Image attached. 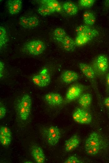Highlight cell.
<instances>
[{
	"instance_id": "1",
	"label": "cell",
	"mask_w": 109,
	"mask_h": 163,
	"mask_svg": "<svg viewBox=\"0 0 109 163\" xmlns=\"http://www.w3.org/2000/svg\"><path fill=\"white\" fill-rule=\"evenodd\" d=\"M101 145L100 135L97 132H93L90 134L86 140L85 144V151L90 155H96L100 152Z\"/></svg>"
},
{
	"instance_id": "2",
	"label": "cell",
	"mask_w": 109,
	"mask_h": 163,
	"mask_svg": "<svg viewBox=\"0 0 109 163\" xmlns=\"http://www.w3.org/2000/svg\"><path fill=\"white\" fill-rule=\"evenodd\" d=\"M32 102L31 97L28 94L23 95L17 106L18 114L20 118L25 121L28 118L31 109Z\"/></svg>"
},
{
	"instance_id": "3",
	"label": "cell",
	"mask_w": 109,
	"mask_h": 163,
	"mask_svg": "<svg viewBox=\"0 0 109 163\" xmlns=\"http://www.w3.org/2000/svg\"><path fill=\"white\" fill-rule=\"evenodd\" d=\"M109 63L107 56L103 54L99 55L96 57L93 62L92 67L96 76L101 77L107 73Z\"/></svg>"
},
{
	"instance_id": "4",
	"label": "cell",
	"mask_w": 109,
	"mask_h": 163,
	"mask_svg": "<svg viewBox=\"0 0 109 163\" xmlns=\"http://www.w3.org/2000/svg\"><path fill=\"white\" fill-rule=\"evenodd\" d=\"M45 43L39 40L30 41L24 46L25 51L33 55H38L41 54L45 50Z\"/></svg>"
},
{
	"instance_id": "5",
	"label": "cell",
	"mask_w": 109,
	"mask_h": 163,
	"mask_svg": "<svg viewBox=\"0 0 109 163\" xmlns=\"http://www.w3.org/2000/svg\"><path fill=\"white\" fill-rule=\"evenodd\" d=\"M72 118L76 122L82 124H88L92 120L91 114L83 108H78L74 112Z\"/></svg>"
},
{
	"instance_id": "6",
	"label": "cell",
	"mask_w": 109,
	"mask_h": 163,
	"mask_svg": "<svg viewBox=\"0 0 109 163\" xmlns=\"http://www.w3.org/2000/svg\"><path fill=\"white\" fill-rule=\"evenodd\" d=\"M46 135L48 144L51 146H54L59 142L61 136V133L58 128L52 126L47 130Z\"/></svg>"
},
{
	"instance_id": "7",
	"label": "cell",
	"mask_w": 109,
	"mask_h": 163,
	"mask_svg": "<svg viewBox=\"0 0 109 163\" xmlns=\"http://www.w3.org/2000/svg\"><path fill=\"white\" fill-rule=\"evenodd\" d=\"M84 86L80 84H75L71 86L68 89L66 94L67 100H73L78 97L83 91Z\"/></svg>"
},
{
	"instance_id": "8",
	"label": "cell",
	"mask_w": 109,
	"mask_h": 163,
	"mask_svg": "<svg viewBox=\"0 0 109 163\" xmlns=\"http://www.w3.org/2000/svg\"><path fill=\"white\" fill-rule=\"evenodd\" d=\"M79 67L86 77L93 84H95L96 76L92 66L81 62L79 64Z\"/></svg>"
},
{
	"instance_id": "9",
	"label": "cell",
	"mask_w": 109,
	"mask_h": 163,
	"mask_svg": "<svg viewBox=\"0 0 109 163\" xmlns=\"http://www.w3.org/2000/svg\"><path fill=\"white\" fill-rule=\"evenodd\" d=\"M12 134L10 129L5 126H2L0 128V143L2 145L7 146L11 142Z\"/></svg>"
},
{
	"instance_id": "10",
	"label": "cell",
	"mask_w": 109,
	"mask_h": 163,
	"mask_svg": "<svg viewBox=\"0 0 109 163\" xmlns=\"http://www.w3.org/2000/svg\"><path fill=\"white\" fill-rule=\"evenodd\" d=\"M31 154L37 163L44 162L45 157L44 151L42 148L38 145L33 146L31 149Z\"/></svg>"
},
{
	"instance_id": "11",
	"label": "cell",
	"mask_w": 109,
	"mask_h": 163,
	"mask_svg": "<svg viewBox=\"0 0 109 163\" xmlns=\"http://www.w3.org/2000/svg\"><path fill=\"white\" fill-rule=\"evenodd\" d=\"M79 76L76 72L71 70H65L63 71L60 75V79L64 83H71L76 81Z\"/></svg>"
},
{
	"instance_id": "12",
	"label": "cell",
	"mask_w": 109,
	"mask_h": 163,
	"mask_svg": "<svg viewBox=\"0 0 109 163\" xmlns=\"http://www.w3.org/2000/svg\"><path fill=\"white\" fill-rule=\"evenodd\" d=\"M80 139L77 135L72 136L66 140L65 144V149L67 152L70 151L75 149L78 146Z\"/></svg>"
},
{
	"instance_id": "13",
	"label": "cell",
	"mask_w": 109,
	"mask_h": 163,
	"mask_svg": "<svg viewBox=\"0 0 109 163\" xmlns=\"http://www.w3.org/2000/svg\"><path fill=\"white\" fill-rule=\"evenodd\" d=\"M7 4L9 12L12 15L18 13L22 8V2L20 0H9Z\"/></svg>"
},
{
	"instance_id": "14",
	"label": "cell",
	"mask_w": 109,
	"mask_h": 163,
	"mask_svg": "<svg viewBox=\"0 0 109 163\" xmlns=\"http://www.w3.org/2000/svg\"><path fill=\"white\" fill-rule=\"evenodd\" d=\"M92 100V97L90 94L85 93L80 97L78 100V103L82 108L86 109L90 106Z\"/></svg>"
},
{
	"instance_id": "15",
	"label": "cell",
	"mask_w": 109,
	"mask_h": 163,
	"mask_svg": "<svg viewBox=\"0 0 109 163\" xmlns=\"http://www.w3.org/2000/svg\"><path fill=\"white\" fill-rule=\"evenodd\" d=\"M62 7L65 13L69 15H75L78 11L77 6L71 2H67L64 3Z\"/></svg>"
},
{
	"instance_id": "16",
	"label": "cell",
	"mask_w": 109,
	"mask_h": 163,
	"mask_svg": "<svg viewBox=\"0 0 109 163\" xmlns=\"http://www.w3.org/2000/svg\"><path fill=\"white\" fill-rule=\"evenodd\" d=\"M84 23L88 25L94 24L96 22V18L94 14L90 11L85 12L83 15Z\"/></svg>"
},
{
	"instance_id": "17",
	"label": "cell",
	"mask_w": 109,
	"mask_h": 163,
	"mask_svg": "<svg viewBox=\"0 0 109 163\" xmlns=\"http://www.w3.org/2000/svg\"><path fill=\"white\" fill-rule=\"evenodd\" d=\"M38 11L39 14L42 16L48 15L55 12L50 6L44 4L39 7Z\"/></svg>"
},
{
	"instance_id": "18",
	"label": "cell",
	"mask_w": 109,
	"mask_h": 163,
	"mask_svg": "<svg viewBox=\"0 0 109 163\" xmlns=\"http://www.w3.org/2000/svg\"><path fill=\"white\" fill-rule=\"evenodd\" d=\"M43 4H46L51 6L55 11L58 12L62 10V6L60 4L55 0H43L42 1Z\"/></svg>"
},
{
	"instance_id": "19",
	"label": "cell",
	"mask_w": 109,
	"mask_h": 163,
	"mask_svg": "<svg viewBox=\"0 0 109 163\" xmlns=\"http://www.w3.org/2000/svg\"><path fill=\"white\" fill-rule=\"evenodd\" d=\"M44 87L48 86L51 80L50 76L49 73L46 70H44L39 74Z\"/></svg>"
},
{
	"instance_id": "20",
	"label": "cell",
	"mask_w": 109,
	"mask_h": 163,
	"mask_svg": "<svg viewBox=\"0 0 109 163\" xmlns=\"http://www.w3.org/2000/svg\"><path fill=\"white\" fill-rule=\"evenodd\" d=\"M91 39L87 37L81 35H77L75 41L76 46L83 45Z\"/></svg>"
},
{
	"instance_id": "21",
	"label": "cell",
	"mask_w": 109,
	"mask_h": 163,
	"mask_svg": "<svg viewBox=\"0 0 109 163\" xmlns=\"http://www.w3.org/2000/svg\"><path fill=\"white\" fill-rule=\"evenodd\" d=\"M53 34L56 39L60 42L67 35L65 30L60 28L55 29L54 31Z\"/></svg>"
},
{
	"instance_id": "22",
	"label": "cell",
	"mask_w": 109,
	"mask_h": 163,
	"mask_svg": "<svg viewBox=\"0 0 109 163\" xmlns=\"http://www.w3.org/2000/svg\"><path fill=\"white\" fill-rule=\"evenodd\" d=\"M8 38L5 28L3 26L0 27V47H2L7 42Z\"/></svg>"
},
{
	"instance_id": "23",
	"label": "cell",
	"mask_w": 109,
	"mask_h": 163,
	"mask_svg": "<svg viewBox=\"0 0 109 163\" xmlns=\"http://www.w3.org/2000/svg\"><path fill=\"white\" fill-rule=\"evenodd\" d=\"M98 31L96 29L91 28L88 30L84 33L77 35H81L86 36L92 39L98 34Z\"/></svg>"
},
{
	"instance_id": "24",
	"label": "cell",
	"mask_w": 109,
	"mask_h": 163,
	"mask_svg": "<svg viewBox=\"0 0 109 163\" xmlns=\"http://www.w3.org/2000/svg\"><path fill=\"white\" fill-rule=\"evenodd\" d=\"M63 102V98L60 94L56 93H53V106L60 105Z\"/></svg>"
},
{
	"instance_id": "25",
	"label": "cell",
	"mask_w": 109,
	"mask_h": 163,
	"mask_svg": "<svg viewBox=\"0 0 109 163\" xmlns=\"http://www.w3.org/2000/svg\"><path fill=\"white\" fill-rule=\"evenodd\" d=\"M39 20L36 16L29 17L28 29H33L37 27L39 24Z\"/></svg>"
},
{
	"instance_id": "26",
	"label": "cell",
	"mask_w": 109,
	"mask_h": 163,
	"mask_svg": "<svg viewBox=\"0 0 109 163\" xmlns=\"http://www.w3.org/2000/svg\"><path fill=\"white\" fill-rule=\"evenodd\" d=\"M60 42L62 44V45H70L74 46H76L75 40L67 35L62 39Z\"/></svg>"
},
{
	"instance_id": "27",
	"label": "cell",
	"mask_w": 109,
	"mask_h": 163,
	"mask_svg": "<svg viewBox=\"0 0 109 163\" xmlns=\"http://www.w3.org/2000/svg\"><path fill=\"white\" fill-rule=\"evenodd\" d=\"M91 28L90 26L86 24L80 25L76 28L75 32L77 34H80L84 33Z\"/></svg>"
},
{
	"instance_id": "28",
	"label": "cell",
	"mask_w": 109,
	"mask_h": 163,
	"mask_svg": "<svg viewBox=\"0 0 109 163\" xmlns=\"http://www.w3.org/2000/svg\"><path fill=\"white\" fill-rule=\"evenodd\" d=\"M95 2L94 0H80L79 4L82 7L88 8L92 6Z\"/></svg>"
},
{
	"instance_id": "29",
	"label": "cell",
	"mask_w": 109,
	"mask_h": 163,
	"mask_svg": "<svg viewBox=\"0 0 109 163\" xmlns=\"http://www.w3.org/2000/svg\"><path fill=\"white\" fill-rule=\"evenodd\" d=\"M29 21V17L22 16L20 18L19 24L23 28L28 29V26Z\"/></svg>"
},
{
	"instance_id": "30",
	"label": "cell",
	"mask_w": 109,
	"mask_h": 163,
	"mask_svg": "<svg viewBox=\"0 0 109 163\" xmlns=\"http://www.w3.org/2000/svg\"><path fill=\"white\" fill-rule=\"evenodd\" d=\"M32 80L34 83L35 85L40 87H44L39 74L34 76L32 77Z\"/></svg>"
},
{
	"instance_id": "31",
	"label": "cell",
	"mask_w": 109,
	"mask_h": 163,
	"mask_svg": "<svg viewBox=\"0 0 109 163\" xmlns=\"http://www.w3.org/2000/svg\"><path fill=\"white\" fill-rule=\"evenodd\" d=\"M65 163H80L82 162L77 157L72 155L69 157L64 162Z\"/></svg>"
},
{
	"instance_id": "32",
	"label": "cell",
	"mask_w": 109,
	"mask_h": 163,
	"mask_svg": "<svg viewBox=\"0 0 109 163\" xmlns=\"http://www.w3.org/2000/svg\"><path fill=\"white\" fill-rule=\"evenodd\" d=\"M53 93H49L47 94L44 96L45 101L49 105H53L52 98Z\"/></svg>"
},
{
	"instance_id": "33",
	"label": "cell",
	"mask_w": 109,
	"mask_h": 163,
	"mask_svg": "<svg viewBox=\"0 0 109 163\" xmlns=\"http://www.w3.org/2000/svg\"><path fill=\"white\" fill-rule=\"evenodd\" d=\"M62 46L64 50L69 51H73L75 48V46L70 45H62Z\"/></svg>"
},
{
	"instance_id": "34",
	"label": "cell",
	"mask_w": 109,
	"mask_h": 163,
	"mask_svg": "<svg viewBox=\"0 0 109 163\" xmlns=\"http://www.w3.org/2000/svg\"><path fill=\"white\" fill-rule=\"evenodd\" d=\"M6 109L3 107H0V118L2 119L5 116L6 114Z\"/></svg>"
},
{
	"instance_id": "35",
	"label": "cell",
	"mask_w": 109,
	"mask_h": 163,
	"mask_svg": "<svg viewBox=\"0 0 109 163\" xmlns=\"http://www.w3.org/2000/svg\"><path fill=\"white\" fill-rule=\"evenodd\" d=\"M4 64L2 61H0V76L2 77L3 75V72L4 70Z\"/></svg>"
},
{
	"instance_id": "36",
	"label": "cell",
	"mask_w": 109,
	"mask_h": 163,
	"mask_svg": "<svg viewBox=\"0 0 109 163\" xmlns=\"http://www.w3.org/2000/svg\"><path fill=\"white\" fill-rule=\"evenodd\" d=\"M106 84L107 89L109 91V72L107 73L106 76Z\"/></svg>"
},
{
	"instance_id": "37",
	"label": "cell",
	"mask_w": 109,
	"mask_h": 163,
	"mask_svg": "<svg viewBox=\"0 0 109 163\" xmlns=\"http://www.w3.org/2000/svg\"><path fill=\"white\" fill-rule=\"evenodd\" d=\"M104 104L109 109V97L105 98L104 100Z\"/></svg>"
},
{
	"instance_id": "38",
	"label": "cell",
	"mask_w": 109,
	"mask_h": 163,
	"mask_svg": "<svg viewBox=\"0 0 109 163\" xmlns=\"http://www.w3.org/2000/svg\"><path fill=\"white\" fill-rule=\"evenodd\" d=\"M105 4L106 6L109 7V0H106Z\"/></svg>"
}]
</instances>
